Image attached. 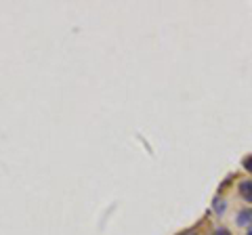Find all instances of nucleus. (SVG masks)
Listing matches in <instances>:
<instances>
[{
    "mask_svg": "<svg viewBox=\"0 0 252 235\" xmlns=\"http://www.w3.org/2000/svg\"><path fill=\"white\" fill-rule=\"evenodd\" d=\"M250 216H252L250 212H240L238 214V225H248L250 223Z\"/></svg>",
    "mask_w": 252,
    "mask_h": 235,
    "instance_id": "obj_2",
    "label": "nucleus"
},
{
    "mask_svg": "<svg viewBox=\"0 0 252 235\" xmlns=\"http://www.w3.org/2000/svg\"><path fill=\"white\" fill-rule=\"evenodd\" d=\"M244 168H246V170H250V172H252V158L244 160Z\"/></svg>",
    "mask_w": 252,
    "mask_h": 235,
    "instance_id": "obj_3",
    "label": "nucleus"
},
{
    "mask_svg": "<svg viewBox=\"0 0 252 235\" xmlns=\"http://www.w3.org/2000/svg\"><path fill=\"white\" fill-rule=\"evenodd\" d=\"M181 235H198L195 231H185V233H181Z\"/></svg>",
    "mask_w": 252,
    "mask_h": 235,
    "instance_id": "obj_5",
    "label": "nucleus"
},
{
    "mask_svg": "<svg viewBox=\"0 0 252 235\" xmlns=\"http://www.w3.org/2000/svg\"><path fill=\"white\" fill-rule=\"evenodd\" d=\"M240 195L248 204H252V181H242L240 183Z\"/></svg>",
    "mask_w": 252,
    "mask_h": 235,
    "instance_id": "obj_1",
    "label": "nucleus"
},
{
    "mask_svg": "<svg viewBox=\"0 0 252 235\" xmlns=\"http://www.w3.org/2000/svg\"><path fill=\"white\" fill-rule=\"evenodd\" d=\"M217 235H231V233L227 231V229H219V231H217Z\"/></svg>",
    "mask_w": 252,
    "mask_h": 235,
    "instance_id": "obj_4",
    "label": "nucleus"
},
{
    "mask_svg": "<svg viewBox=\"0 0 252 235\" xmlns=\"http://www.w3.org/2000/svg\"><path fill=\"white\" fill-rule=\"evenodd\" d=\"M248 235H252V229H250V231H248Z\"/></svg>",
    "mask_w": 252,
    "mask_h": 235,
    "instance_id": "obj_6",
    "label": "nucleus"
}]
</instances>
